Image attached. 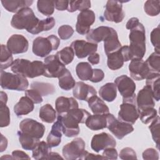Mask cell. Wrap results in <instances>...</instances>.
Wrapping results in <instances>:
<instances>
[{
    "mask_svg": "<svg viewBox=\"0 0 160 160\" xmlns=\"http://www.w3.org/2000/svg\"><path fill=\"white\" fill-rule=\"evenodd\" d=\"M91 114L84 109H72L68 112L58 115L62 124V132L68 138L76 136L80 132L79 123H85Z\"/></svg>",
    "mask_w": 160,
    "mask_h": 160,
    "instance_id": "cell-1",
    "label": "cell"
},
{
    "mask_svg": "<svg viewBox=\"0 0 160 160\" xmlns=\"http://www.w3.org/2000/svg\"><path fill=\"white\" fill-rule=\"evenodd\" d=\"M11 71L25 78H34L43 75L44 64L41 61H30L25 59H16L11 66Z\"/></svg>",
    "mask_w": 160,
    "mask_h": 160,
    "instance_id": "cell-2",
    "label": "cell"
},
{
    "mask_svg": "<svg viewBox=\"0 0 160 160\" xmlns=\"http://www.w3.org/2000/svg\"><path fill=\"white\" fill-rule=\"evenodd\" d=\"M39 21V19L35 16L32 9L25 8L13 15L11 25L15 29H26L32 34Z\"/></svg>",
    "mask_w": 160,
    "mask_h": 160,
    "instance_id": "cell-3",
    "label": "cell"
},
{
    "mask_svg": "<svg viewBox=\"0 0 160 160\" xmlns=\"http://www.w3.org/2000/svg\"><path fill=\"white\" fill-rule=\"evenodd\" d=\"M130 44L129 49L131 54L136 57L144 56L146 52L145 28L140 22L130 29L129 35Z\"/></svg>",
    "mask_w": 160,
    "mask_h": 160,
    "instance_id": "cell-4",
    "label": "cell"
},
{
    "mask_svg": "<svg viewBox=\"0 0 160 160\" xmlns=\"http://www.w3.org/2000/svg\"><path fill=\"white\" fill-rule=\"evenodd\" d=\"M1 87L3 89L22 91L27 89L29 82L26 78L17 74H12L1 70Z\"/></svg>",
    "mask_w": 160,
    "mask_h": 160,
    "instance_id": "cell-5",
    "label": "cell"
},
{
    "mask_svg": "<svg viewBox=\"0 0 160 160\" xmlns=\"http://www.w3.org/2000/svg\"><path fill=\"white\" fill-rule=\"evenodd\" d=\"M114 84L122 97V101L136 99V86L131 78L126 75H121L115 79Z\"/></svg>",
    "mask_w": 160,
    "mask_h": 160,
    "instance_id": "cell-6",
    "label": "cell"
},
{
    "mask_svg": "<svg viewBox=\"0 0 160 160\" xmlns=\"http://www.w3.org/2000/svg\"><path fill=\"white\" fill-rule=\"evenodd\" d=\"M107 128L118 139H122L125 136L134 131L132 124L121 121L117 119L113 114H106Z\"/></svg>",
    "mask_w": 160,
    "mask_h": 160,
    "instance_id": "cell-7",
    "label": "cell"
},
{
    "mask_svg": "<svg viewBox=\"0 0 160 160\" xmlns=\"http://www.w3.org/2000/svg\"><path fill=\"white\" fill-rule=\"evenodd\" d=\"M138 118L139 112L136 99L122 101L118 112V120L132 125L136 122Z\"/></svg>",
    "mask_w": 160,
    "mask_h": 160,
    "instance_id": "cell-8",
    "label": "cell"
},
{
    "mask_svg": "<svg viewBox=\"0 0 160 160\" xmlns=\"http://www.w3.org/2000/svg\"><path fill=\"white\" fill-rule=\"evenodd\" d=\"M85 142L81 138H76L63 146L62 153L67 160H74L79 158L85 151Z\"/></svg>",
    "mask_w": 160,
    "mask_h": 160,
    "instance_id": "cell-9",
    "label": "cell"
},
{
    "mask_svg": "<svg viewBox=\"0 0 160 160\" xmlns=\"http://www.w3.org/2000/svg\"><path fill=\"white\" fill-rule=\"evenodd\" d=\"M20 131L25 134L37 138L41 139L45 132V126L33 119L26 118L19 123Z\"/></svg>",
    "mask_w": 160,
    "mask_h": 160,
    "instance_id": "cell-10",
    "label": "cell"
},
{
    "mask_svg": "<svg viewBox=\"0 0 160 160\" xmlns=\"http://www.w3.org/2000/svg\"><path fill=\"white\" fill-rule=\"evenodd\" d=\"M44 76L46 78H59L66 69L57 58L56 55H50L45 58L44 61Z\"/></svg>",
    "mask_w": 160,
    "mask_h": 160,
    "instance_id": "cell-11",
    "label": "cell"
},
{
    "mask_svg": "<svg viewBox=\"0 0 160 160\" xmlns=\"http://www.w3.org/2000/svg\"><path fill=\"white\" fill-rule=\"evenodd\" d=\"M104 17L108 21L119 23L124 19L125 13L122 10L121 2L118 1H108L105 6Z\"/></svg>",
    "mask_w": 160,
    "mask_h": 160,
    "instance_id": "cell-12",
    "label": "cell"
},
{
    "mask_svg": "<svg viewBox=\"0 0 160 160\" xmlns=\"http://www.w3.org/2000/svg\"><path fill=\"white\" fill-rule=\"evenodd\" d=\"M95 14L90 9L81 11L77 17L76 31L81 35L87 34L90 31V27L95 21Z\"/></svg>",
    "mask_w": 160,
    "mask_h": 160,
    "instance_id": "cell-13",
    "label": "cell"
},
{
    "mask_svg": "<svg viewBox=\"0 0 160 160\" xmlns=\"http://www.w3.org/2000/svg\"><path fill=\"white\" fill-rule=\"evenodd\" d=\"M116 141L115 139L107 132H101L93 136L91 147L93 151L96 152L109 148H115Z\"/></svg>",
    "mask_w": 160,
    "mask_h": 160,
    "instance_id": "cell-14",
    "label": "cell"
},
{
    "mask_svg": "<svg viewBox=\"0 0 160 160\" xmlns=\"http://www.w3.org/2000/svg\"><path fill=\"white\" fill-rule=\"evenodd\" d=\"M128 68L131 77L136 81L146 79L149 74L152 72L142 59L131 60Z\"/></svg>",
    "mask_w": 160,
    "mask_h": 160,
    "instance_id": "cell-15",
    "label": "cell"
},
{
    "mask_svg": "<svg viewBox=\"0 0 160 160\" xmlns=\"http://www.w3.org/2000/svg\"><path fill=\"white\" fill-rule=\"evenodd\" d=\"M71 47L74 54L79 59L84 58L94 52H96L98 49L97 44L79 39L74 41L71 43Z\"/></svg>",
    "mask_w": 160,
    "mask_h": 160,
    "instance_id": "cell-16",
    "label": "cell"
},
{
    "mask_svg": "<svg viewBox=\"0 0 160 160\" xmlns=\"http://www.w3.org/2000/svg\"><path fill=\"white\" fill-rule=\"evenodd\" d=\"M136 102L138 112L144 109L154 108L155 102L151 88L146 85L141 89L136 97Z\"/></svg>",
    "mask_w": 160,
    "mask_h": 160,
    "instance_id": "cell-17",
    "label": "cell"
},
{
    "mask_svg": "<svg viewBox=\"0 0 160 160\" xmlns=\"http://www.w3.org/2000/svg\"><path fill=\"white\" fill-rule=\"evenodd\" d=\"M8 48L12 54H17L26 52L29 47L27 39L21 34H13L8 40Z\"/></svg>",
    "mask_w": 160,
    "mask_h": 160,
    "instance_id": "cell-18",
    "label": "cell"
},
{
    "mask_svg": "<svg viewBox=\"0 0 160 160\" xmlns=\"http://www.w3.org/2000/svg\"><path fill=\"white\" fill-rule=\"evenodd\" d=\"M54 50L53 46L50 39L47 38L37 37L32 42V52L39 57L44 58Z\"/></svg>",
    "mask_w": 160,
    "mask_h": 160,
    "instance_id": "cell-19",
    "label": "cell"
},
{
    "mask_svg": "<svg viewBox=\"0 0 160 160\" xmlns=\"http://www.w3.org/2000/svg\"><path fill=\"white\" fill-rule=\"evenodd\" d=\"M72 94L75 98L88 102L91 97L96 95L97 92L92 86L85 84L83 82L79 81L76 82L73 88Z\"/></svg>",
    "mask_w": 160,
    "mask_h": 160,
    "instance_id": "cell-20",
    "label": "cell"
},
{
    "mask_svg": "<svg viewBox=\"0 0 160 160\" xmlns=\"http://www.w3.org/2000/svg\"><path fill=\"white\" fill-rule=\"evenodd\" d=\"M113 28L108 26H99L95 29H90L86 35V39L88 42L98 44L104 39L112 32Z\"/></svg>",
    "mask_w": 160,
    "mask_h": 160,
    "instance_id": "cell-21",
    "label": "cell"
},
{
    "mask_svg": "<svg viewBox=\"0 0 160 160\" xmlns=\"http://www.w3.org/2000/svg\"><path fill=\"white\" fill-rule=\"evenodd\" d=\"M55 107L58 114L62 115L72 109L78 108L79 105L77 101L73 98L60 96L56 100Z\"/></svg>",
    "mask_w": 160,
    "mask_h": 160,
    "instance_id": "cell-22",
    "label": "cell"
},
{
    "mask_svg": "<svg viewBox=\"0 0 160 160\" xmlns=\"http://www.w3.org/2000/svg\"><path fill=\"white\" fill-rule=\"evenodd\" d=\"M62 124L59 116H58L57 121L53 124L51 130L47 137V143L49 147L54 148L59 145L62 137Z\"/></svg>",
    "mask_w": 160,
    "mask_h": 160,
    "instance_id": "cell-23",
    "label": "cell"
},
{
    "mask_svg": "<svg viewBox=\"0 0 160 160\" xmlns=\"http://www.w3.org/2000/svg\"><path fill=\"white\" fill-rule=\"evenodd\" d=\"M34 103L27 96H22L14 106V112L17 116L26 115L32 112Z\"/></svg>",
    "mask_w": 160,
    "mask_h": 160,
    "instance_id": "cell-24",
    "label": "cell"
},
{
    "mask_svg": "<svg viewBox=\"0 0 160 160\" xmlns=\"http://www.w3.org/2000/svg\"><path fill=\"white\" fill-rule=\"evenodd\" d=\"M86 126L92 131H98L107 127V118L105 114L90 115L85 122Z\"/></svg>",
    "mask_w": 160,
    "mask_h": 160,
    "instance_id": "cell-25",
    "label": "cell"
},
{
    "mask_svg": "<svg viewBox=\"0 0 160 160\" xmlns=\"http://www.w3.org/2000/svg\"><path fill=\"white\" fill-rule=\"evenodd\" d=\"M1 2L6 10L15 14L23 8H29L33 3L32 0H1Z\"/></svg>",
    "mask_w": 160,
    "mask_h": 160,
    "instance_id": "cell-26",
    "label": "cell"
},
{
    "mask_svg": "<svg viewBox=\"0 0 160 160\" xmlns=\"http://www.w3.org/2000/svg\"><path fill=\"white\" fill-rule=\"evenodd\" d=\"M121 44L118 39V33L114 29L112 32L104 41V49L106 55L118 51Z\"/></svg>",
    "mask_w": 160,
    "mask_h": 160,
    "instance_id": "cell-27",
    "label": "cell"
},
{
    "mask_svg": "<svg viewBox=\"0 0 160 160\" xmlns=\"http://www.w3.org/2000/svg\"><path fill=\"white\" fill-rule=\"evenodd\" d=\"M88 102L89 108L94 114H105L109 113V109L108 106L96 95L91 97Z\"/></svg>",
    "mask_w": 160,
    "mask_h": 160,
    "instance_id": "cell-28",
    "label": "cell"
},
{
    "mask_svg": "<svg viewBox=\"0 0 160 160\" xmlns=\"http://www.w3.org/2000/svg\"><path fill=\"white\" fill-rule=\"evenodd\" d=\"M99 94L103 100L112 102L117 96V88L114 83L108 82L100 88Z\"/></svg>",
    "mask_w": 160,
    "mask_h": 160,
    "instance_id": "cell-29",
    "label": "cell"
},
{
    "mask_svg": "<svg viewBox=\"0 0 160 160\" xmlns=\"http://www.w3.org/2000/svg\"><path fill=\"white\" fill-rule=\"evenodd\" d=\"M160 73L151 72L146 78V85H148L152 92L154 100L159 101L160 99L159 92Z\"/></svg>",
    "mask_w": 160,
    "mask_h": 160,
    "instance_id": "cell-30",
    "label": "cell"
},
{
    "mask_svg": "<svg viewBox=\"0 0 160 160\" xmlns=\"http://www.w3.org/2000/svg\"><path fill=\"white\" fill-rule=\"evenodd\" d=\"M107 65L110 69L115 71L121 68L123 66L124 61L120 51V49L116 52L107 55Z\"/></svg>",
    "mask_w": 160,
    "mask_h": 160,
    "instance_id": "cell-31",
    "label": "cell"
},
{
    "mask_svg": "<svg viewBox=\"0 0 160 160\" xmlns=\"http://www.w3.org/2000/svg\"><path fill=\"white\" fill-rule=\"evenodd\" d=\"M76 72L78 78L82 81H89L92 75V69L87 62H79L76 67Z\"/></svg>",
    "mask_w": 160,
    "mask_h": 160,
    "instance_id": "cell-32",
    "label": "cell"
},
{
    "mask_svg": "<svg viewBox=\"0 0 160 160\" xmlns=\"http://www.w3.org/2000/svg\"><path fill=\"white\" fill-rule=\"evenodd\" d=\"M39 117L43 122L52 123L56 120V112L51 104H46L40 108Z\"/></svg>",
    "mask_w": 160,
    "mask_h": 160,
    "instance_id": "cell-33",
    "label": "cell"
},
{
    "mask_svg": "<svg viewBox=\"0 0 160 160\" xmlns=\"http://www.w3.org/2000/svg\"><path fill=\"white\" fill-rule=\"evenodd\" d=\"M18 136L22 148L25 150H33L39 142V139L28 136L21 132H18Z\"/></svg>",
    "mask_w": 160,
    "mask_h": 160,
    "instance_id": "cell-34",
    "label": "cell"
},
{
    "mask_svg": "<svg viewBox=\"0 0 160 160\" xmlns=\"http://www.w3.org/2000/svg\"><path fill=\"white\" fill-rule=\"evenodd\" d=\"M59 86L63 90L69 91L74 88L76 84L75 80L71 75L70 71L66 69L62 74L58 78Z\"/></svg>",
    "mask_w": 160,
    "mask_h": 160,
    "instance_id": "cell-35",
    "label": "cell"
},
{
    "mask_svg": "<svg viewBox=\"0 0 160 160\" xmlns=\"http://www.w3.org/2000/svg\"><path fill=\"white\" fill-rule=\"evenodd\" d=\"M14 61L12 53L4 44L1 45V56H0V66L1 70H4L11 66Z\"/></svg>",
    "mask_w": 160,
    "mask_h": 160,
    "instance_id": "cell-36",
    "label": "cell"
},
{
    "mask_svg": "<svg viewBox=\"0 0 160 160\" xmlns=\"http://www.w3.org/2000/svg\"><path fill=\"white\" fill-rule=\"evenodd\" d=\"M51 148L45 141H39L32 150V158L35 159H46Z\"/></svg>",
    "mask_w": 160,
    "mask_h": 160,
    "instance_id": "cell-37",
    "label": "cell"
},
{
    "mask_svg": "<svg viewBox=\"0 0 160 160\" xmlns=\"http://www.w3.org/2000/svg\"><path fill=\"white\" fill-rule=\"evenodd\" d=\"M31 89L37 90L41 96H46L52 94L55 92L54 86L50 83L42 82H33L31 84Z\"/></svg>",
    "mask_w": 160,
    "mask_h": 160,
    "instance_id": "cell-38",
    "label": "cell"
},
{
    "mask_svg": "<svg viewBox=\"0 0 160 160\" xmlns=\"http://www.w3.org/2000/svg\"><path fill=\"white\" fill-rule=\"evenodd\" d=\"M74 52L71 46H67L57 52L56 56L58 59L64 64L67 65L70 64L74 57Z\"/></svg>",
    "mask_w": 160,
    "mask_h": 160,
    "instance_id": "cell-39",
    "label": "cell"
},
{
    "mask_svg": "<svg viewBox=\"0 0 160 160\" xmlns=\"http://www.w3.org/2000/svg\"><path fill=\"white\" fill-rule=\"evenodd\" d=\"M91 6V2L88 0H79V1H69L68 11L73 12L76 11H82L84 10L89 9Z\"/></svg>",
    "mask_w": 160,
    "mask_h": 160,
    "instance_id": "cell-40",
    "label": "cell"
},
{
    "mask_svg": "<svg viewBox=\"0 0 160 160\" xmlns=\"http://www.w3.org/2000/svg\"><path fill=\"white\" fill-rule=\"evenodd\" d=\"M149 70L152 72H160V52L154 51L145 61Z\"/></svg>",
    "mask_w": 160,
    "mask_h": 160,
    "instance_id": "cell-41",
    "label": "cell"
},
{
    "mask_svg": "<svg viewBox=\"0 0 160 160\" xmlns=\"http://www.w3.org/2000/svg\"><path fill=\"white\" fill-rule=\"evenodd\" d=\"M55 23V19L52 17H49L46 19L39 20L38 25L32 32V34H38L41 32L49 31L54 26Z\"/></svg>",
    "mask_w": 160,
    "mask_h": 160,
    "instance_id": "cell-42",
    "label": "cell"
},
{
    "mask_svg": "<svg viewBox=\"0 0 160 160\" xmlns=\"http://www.w3.org/2000/svg\"><path fill=\"white\" fill-rule=\"evenodd\" d=\"M54 1L39 0L37 2V8L39 12L46 16L53 14L54 11Z\"/></svg>",
    "mask_w": 160,
    "mask_h": 160,
    "instance_id": "cell-43",
    "label": "cell"
},
{
    "mask_svg": "<svg viewBox=\"0 0 160 160\" xmlns=\"http://www.w3.org/2000/svg\"><path fill=\"white\" fill-rule=\"evenodd\" d=\"M145 12L150 16H156L160 12V1L159 0H148L144 5Z\"/></svg>",
    "mask_w": 160,
    "mask_h": 160,
    "instance_id": "cell-44",
    "label": "cell"
},
{
    "mask_svg": "<svg viewBox=\"0 0 160 160\" xmlns=\"http://www.w3.org/2000/svg\"><path fill=\"white\" fill-rule=\"evenodd\" d=\"M158 116V112L154 108L142 109L139 111V117L144 124L151 123Z\"/></svg>",
    "mask_w": 160,
    "mask_h": 160,
    "instance_id": "cell-45",
    "label": "cell"
},
{
    "mask_svg": "<svg viewBox=\"0 0 160 160\" xmlns=\"http://www.w3.org/2000/svg\"><path fill=\"white\" fill-rule=\"evenodd\" d=\"M159 116L158 115L157 117L151 122L149 126V129L151 131L152 139L156 144V147L159 149Z\"/></svg>",
    "mask_w": 160,
    "mask_h": 160,
    "instance_id": "cell-46",
    "label": "cell"
},
{
    "mask_svg": "<svg viewBox=\"0 0 160 160\" xmlns=\"http://www.w3.org/2000/svg\"><path fill=\"white\" fill-rule=\"evenodd\" d=\"M0 114L1 128L8 126L10 124V111L6 105L0 106Z\"/></svg>",
    "mask_w": 160,
    "mask_h": 160,
    "instance_id": "cell-47",
    "label": "cell"
},
{
    "mask_svg": "<svg viewBox=\"0 0 160 160\" xmlns=\"http://www.w3.org/2000/svg\"><path fill=\"white\" fill-rule=\"evenodd\" d=\"M58 35L61 39L67 40L69 39L74 33L73 28L68 24L62 25L58 28Z\"/></svg>",
    "mask_w": 160,
    "mask_h": 160,
    "instance_id": "cell-48",
    "label": "cell"
},
{
    "mask_svg": "<svg viewBox=\"0 0 160 160\" xmlns=\"http://www.w3.org/2000/svg\"><path fill=\"white\" fill-rule=\"evenodd\" d=\"M159 34H160V29L158 26L157 28L153 29V30L151 32V41L152 44L153 45L155 51L158 52H160L159 51Z\"/></svg>",
    "mask_w": 160,
    "mask_h": 160,
    "instance_id": "cell-49",
    "label": "cell"
},
{
    "mask_svg": "<svg viewBox=\"0 0 160 160\" xmlns=\"http://www.w3.org/2000/svg\"><path fill=\"white\" fill-rule=\"evenodd\" d=\"M26 96L28 97L34 104H39L43 101L41 94L36 89H31L26 90Z\"/></svg>",
    "mask_w": 160,
    "mask_h": 160,
    "instance_id": "cell-50",
    "label": "cell"
},
{
    "mask_svg": "<svg viewBox=\"0 0 160 160\" xmlns=\"http://www.w3.org/2000/svg\"><path fill=\"white\" fill-rule=\"evenodd\" d=\"M119 158L121 159H137L136 153L134 150L129 147L122 149L119 152Z\"/></svg>",
    "mask_w": 160,
    "mask_h": 160,
    "instance_id": "cell-51",
    "label": "cell"
},
{
    "mask_svg": "<svg viewBox=\"0 0 160 160\" xmlns=\"http://www.w3.org/2000/svg\"><path fill=\"white\" fill-rule=\"evenodd\" d=\"M142 158L146 160H158L159 159V153L154 148L146 149L142 152Z\"/></svg>",
    "mask_w": 160,
    "mask_h": 160,
    "instance_id": "cell-52",
    "label": "cell"
},
{
    "mask_svg": "<svg viewBox=\"0 0 160 160\" xmlns=\"http://www.w3.org/2000/svg\"><path fill=\"white\" fill-rule=\"evenodd\" d=\"M104 78V73L102 70L100 69H93L92 75L90 79V81L92 82H101Z\"/></svg>",
    "mask_w": 160,
    "mask_h": 160,
    "instance_id": "cell-53",
    "label": "cell"
},
{
    "mask_svg": "<svg viewBox=\"0 0 160 160\" xmlns=\"http://www.w3.org/2000/svg\"><path fill=\"white\" fill-rule=\"evenodd\" d=\"M102 156L107 159H117L118 154L117 150L114 148H109L104 149Z\"/></svg>",
    "mask_w": 160,
    "mask_h": 160,
    "instance_id": "cell-54",
    "label": "cell"
},
{
    "mask_svg": "<svg viewBox=\"0 0 160 160\" xmlns=\"http://www.w3.org/2000/svg\"><path fill=\"white\" fill-rule=\"evenodd\" d=\"M79 159L82 160H86V159H107L104 156L102 155H99V154H94L92 153H89L86 150L84 151L82 154L80 156L79 158Z\"/></svg>",
    "mask_w": 160,
    "mask_h": 160,
    "instance_id": "cell-55",
    "label": "cell"
},
{
    "mask_svg": "<svg viewBox=\"0 0 160 160\" xmlns=\"http://www.w3.org/2000/svg\"><path fill=\"white\" fill-rule=\"evenodd\" d=\"M12 157L15 159H30V157L24 151L15 150L12 152Z\"/></svg>",
    "mask_w": 160,
    "mask_h": 160,
    "instance_id": "cell-56",
    "label": "cell"
},
{
    "mask_svg": "<svg viewBox=\"0 0 160 160\" xmlns=\"http://www.w3.org/2000/svg\"><path fill=\"white\" fill-rule=\"evenodd\" d=\"M69 1H54V7L58 11H64L68 9Z\"/></svg>",
    "mask_w": 160,
    "mask_h": 160,
    "instance_id": "cell-57",
    "label": "cell"
},
{
    "mask_svg": "<svg viewBox=\"0 0 160 160\" xmlns=\"http://www.w3.org/2000/svg\"><path fill=\"white\" fill-rule=\"evenodd\" d=\"M99 55L97 52H94L88 56V61L92 65L97 64L99 62Z\"/></svg>",
    "mask_w": 160,
    "mask_h": 160,
    "instance_id": "cell-58",
    "label": "cell"
},
{
    "mask_svg": "<svg viewBox=\"0 0 160 160\" xmlns=\"http://www.w3.org/2000/svg\"><path fill=\"white\" fill-rule=\"evenodd\" d=\"M48 38L50 39V41L53 46L54 50H57L60 44V39L56 36L53 35V34L48 36Z\"/></svg>",
    "mask_w": 160,
    "mask_h": 160,
    "instance_id": "cell-59",
    "label": "cell"
},
{
    "mask_svg": "<svg viewBox=\"0 0 160 160\" xmlns=\"http://www.w3.org/2000/svg\"><path fill=\"white\" fill-rule=\"evenodd\" d=\"M139 22V19L137 18H131V19H129V21L127 22L126 25V28L127 29H131L132 28H133L134 27H135L138 23Z\"/></svg>",
    "mask_w": 160,
    "mask_h": 160,
    "instance_id": "cell-60",
    "label": "cell"
},
{
    "mask_svg": "<svg viewBox=\"0 0 160 160\" xmlns=\"http://www.w3.org/2000/svg\"><path fill=\"white\" fill-rule=\"evenodd\" d=\"M62 159L63 158H62L58 152H49L48 155L46 157V159Z\"/></svg>",
    "mask_w": 160,
    "mask_h": 160,
    "instance_id": "cell-61",
    "label": "cell"
},
{
    "mask_svg": "<svg viewBox=\"0 0 160 160\" xmlns=\"http://www.w3.org/2000/svg\"><path fill=\"white\" fill-rule=\"evenodd\" d=\"M7 101H8V96H7L6 93L3 92V91H1V95H0V101H1V103H0V106L6 105Z\"/></svg>",
    "mask_w": 160,
    "mask_h": 160,
    "instance_id": "cell-62",
    "label": "cell"
},
{
    "mask_svg": "<svg viewBox=\"0 0 160 160\" xmlns=\"http://www.w3.org/2000/svg\"><path fill=\"white\" fill-rule=\"evenodd\" d=\"M1 152H3L7 148L8 146V140L6 138H5L2 134L1 136Z\"/></svg>",
    "mask_w": 160,
    "mask_h": 160,
    "instance_id": "cell-63",
    "label": "cell"
}]
</instances>
